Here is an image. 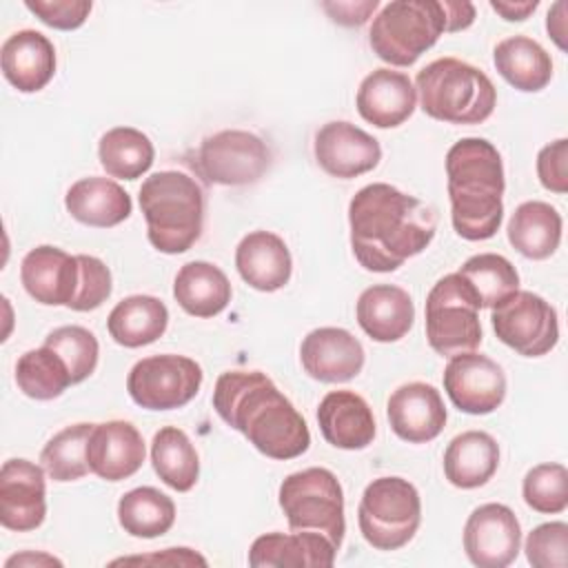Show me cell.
Here are the masks:
<instances>
[{"mask_svg": "<svg viewBox=\"0 0 568 568\" xmlns=\"http://www.w3.org/2000/svg\"><path fill=\"white\" fill-rule=\"evenodd\" d=\"M44 346L53 348L62 357L73 384L84 382L98 366L100 344L95 335L84 326H78V324L58 326L44 337Z\"/></svg>", "mask_w": 568, "mask_h": 568, "instance_id": "cell-39", "label": "cell"}, {"mask_svg": "<svg viewBox=\"0 0 568 568\" xmlns=\"http://www.w3.org/2000/svg\"><path fill=\"white\" fill-rule=\"evenodd\" d=\"M271 162V149L257 133L224 129L200 142L193 169L211 184L246 186L262 180Z\"/></svg>", "mask_w": 568, "mask_h": 568, "instance_id": "cell-10", "label": "cell"}, {"mask_svg": "<svg viewBox=\"0 0 568 568\" xmlns=\"http://www.w3.org/2000/svg\"><path fill=\"white\" fill-rule=\"evenodd\" d=\"M217 417L271 459H295L311 446V430L293 402L262 371H226L215 379Z\"/></svg>", "mask_w": 568, "mask_h": 568, "instance_id": "cell-2", "label": "cell"}, {"mask_svg": "<svg viewBox=\"0 0 568 568\" xmlns=\"http://www.w3.org/2000/svg\"><path fill=\"white\" fill-rule=\"evenodd\" d=\"M566 2L564 0H557L550 9H548V16H546V31L548 36L552 38V42L566 51L568 49V42H566Z\"/></svg>", "mask_w": 568, "mask_h": 568, "instance_id": "cell-48", "label": "cell"}, {"mask_svg": "<svg viewBox=\"0 0 568 568\" xmlns=\"http://www.w3.org/2000/svg\"><path fill=\"white\" fill-rule=\"evenodd\" d=\"M422 111L448 124H481L497 104L493 80L459 58H437L415 78Z\"/></svg>", "mask_w": 568, "mask_h": 568, "instance_id": "cell-5", "label": "cell"}, {"mask_svg": "<svg viewBox=\"0 0 568 568\" xmlns=\"http://www.w3.org/2000/svg\"><path fill=\"white\" fill-rule=\"evenodd\" d=\"M521 495L528 508L541 515L564 513L568 506V470L564 464L546 462L532 466L521 481Z\"/></svg>", "mask_w": 568, "mask_h": 568, "instance_id": "cell-40", "label": "cell"}, {"mask_svg": "<svg viewBox=\"0 0 568 568\" xmlns=\"http://www.w3.org/2000/svg\"><path fill=\"white\" fill-rule=\"evenodd\" d=\"M300 362L313 379L324 384H344L362 373L366 353L351 331L339 326H320L302 339Z\"/></svg>", "mask_w": 568, "mask_h": 568, "instance_id": "cell-17", "label": "cell"}, {"mask_svg": "<svg viewBox=\"0 0 568 568\" xmlns=\"http://www.w3.org/2000/svg\"><path fill=\"white\" fill-rule=\"evenodd\" d=\"M20 280L36 302L69 308L80 286L78 255H69L60 246L40 244L22 257Z\"/></svg>", "mask_w": 568, "mask_h": 568, "instance_id": "cell-20", "label": "cell"}, {"mask_svg": "<svg viewBox=\"0 0 568 568\" xmlns=\"http://www.w3.org/2000/svg\"><path fill=\"white\" fill-rule=\"evenodd\" d=\"M359 328L379 344L402 339L415 322V304L408 291L395 284H373L364 288L355 304Z\"/></svg>", "mask_w": 568, "mask_h": 568, "instance_id": "cell-26", "label": "cell"}, {"mask_svg": "<svg viewBox=\"0 0 568 568\" xmlns=\"http://www.w3.org/2000/svg\"><path fill=\"white\" fill-rule=\"evenodd\" d=\"M0 67L13 89L38 93L55 75V47L36 29H20L2 42Z\"/></svg>", "mask_w": 568, "mask_h": 568, "instance_id": "cell-22", "label": "cell"}, {"mask_svg": "<svg viewBox=\"0 0 568 568\" xmlns=\"http://www.w3.org/2000/svg\"><path fill=\"white\" fill-rule=\"evenodd\" d=\"M138 202L155 251L178 255L200 240L206 202L195 178L171 169L151 173L138 191Z\"/></svg>", "mask_w": 568, "mask_h": 568, "instance_id": "cell-4", "label": "cell"}, {"mask_svg": "<svg viewBox=\"0 0 568 568\" xmlns=\"http://www.w3.org/2000/svg\"><path fill=\"white\" fill-rule=\"evenodd\" d=\"M313 151L322 171L339 180L364 175L382 160L379 142L346 120L326 122L315 133Z\"/></svg>", "mask_w": 568, "mask_h": 568, "instance_id": "cell-16", "label": "cell"}, {"mask_svg": "<svg viewBox=\"0 0 568 568\" xmlns=\"http://www.w3.org/2000/svg\"><path fill=\"white\" fill-rule=\"evenodd\" d=\"M16 384L27 397L49 402L60 397L73 382L62 357L42 344L40 348H31L18 357Z\"/></svg>", "mask_w": 568, "mask_h": 568, "instance_id": "cell-36", "label": "cell"}, {"mask_svg": "<svg viewBox=\"0 0 568 568\" xmlns=\"http://www.w3.org/2000/svg\"><path fill=\"white\" fill-rule=\"evenodd\" d=\"M390 430L408 444L433 442L446 426L448 413L439 390L426 382L397 386L386 402Z\"/></svg>", "mask_w": 568, "mask_h": 568, "instance_id": "cell-18", "label": "cell"}, {"mask_svg": "<svg viewBox=\"0 0 568 568\" xmlns=\"http://www.w3.org/2000/svg\"><path fill=\"white\" fill-rule=\"evenodd\" d=\"M44 468L24 459H7L0 468V524L7 530L29 532L47 517Z\"/></svg>", "mask_w": 568, "mask_h": 568, "instance_id": "cell-15", "label": "cell"}, {"mask_svg": "<svg viewBox=\"0 0 568 568\" xmlns=\"http://www.w3.org/2000/svg\"><path fill=\"white\" fill-rule=\"evenodd\" d=\"M233 288L226 273L206 260H193L180 266L173 280V297L180 308L193 317H215L231 302Z\"/></svg>", "mask_w": 568, "mask_h": 568, "instance_id": "cell-29", "label": "cell"}, {"mask_svg": "<svg viewBox=\"0 0 568 568\" xmlns=\"http://www.w3.org/2000/svg\"><path fill=\"white\" fill-rule=\"evenodd\" d=\"M351 248L373 273L397 271L435 237L433 206L386 182L362 186L348 204Z\"/></svg>", "mask_w": 568, "mask_h": 568, "instance_id": "cell-1", "label": "cell"}, {"mask_svg": "<svg viewBox=\"0 0 568 568\" xmlns=\"http://www.w3.org/2000/svg\"><path fill=\"white\" fill-rule=\"evenodd\" d=\"M31 566V564H49V566H62V561L60 559H55V557H51V555H44V552H38V555H33V552H22V555H16V557H11V559H7V566Z\"/></svg>", "mask_w": 568, "mask_h": 568, "instance_id": "cell-50", "label": "cell"}, {"mask_svg": "<svg viewBox=\"0 0 568 568\" xmlns=\"http://www.w3.org/2000/svg\"><path fill=\"white\" fill-rule=\"evenodd\" d=\"M526 559L535 568H566L568 564V524L546 521L526 537Z\"/></svg>", "mask_w": 568, "mask_h": 568, "instance_id": "cell-41", "label": "cell"}, {"mask_svg": "<svg viewBox=\"0 0 568 568\" xmlns=\"http://www.w3.org/2000/svg\"><path fill=\"white\" fill-rule=\"evenodd\" d=\"M93 424L80 422L58 430L42 448L40 462L53 481H75L89 470L87 442Z\"/></svg>", "mask_w": 568, "mask_h": 568, "instance_id": "cell-38", "label": "cell"}, {"mask_svg": "<svg viewBox=\"0 0 568 568\" xmlns=\"http://www.w3.org/2000/svg\"><path fill=\"white\" fill-rule=\"evenodd\" d=\"M277 501L291 530L320 532L339 550L346 532L344 490L333 470L311 466L286 475Z\"/></svg>", "mask_w": 568, "mask_h": 568, "instance_id": "cell-7", "label": "cell"}, {"mask_svg": "<svg viewBox=\"0 0 568 568\" xmlns=\"http://www.w3.org/2000/svg\"><path fill=\"white\" fill-rule=\"evenodd\" d=\"M151 464L155 475L178 493H189L197 484L200 455L191 437L178 426H164L153 435Z\"/></svg>", "mask_w": 568, "mask_h": 568, "instance_id": "cell-33", "label": "cell"}, {"mask_svg": "<svg viewBox=\"0 0 568 568\" xmlns=\"http://www.w3.org/2000/svg\"><path fill=\"white\" fill-rule=\"evenodd\" d=\"M235 268L251 288L275 293L288 284L293 257L277 233L260 229L240 240L235 248Z\"/></svg>", "mask_w": 568, "mask_h": 568, "instance_id": "cell-25", "label": "cell"}, {"mask_svg": "<svg viewBox=\"0 0 568 568\" xmlns=\"http://www.w3.org/2000/svg\"><path fill=\"white\" fill-rule=\"evenodd\" d=\"M202 366L175 353L138 359L126 375L131 399L146 410H173L186 406L202 386Z\"/></svg>", "mask_w": 568, "mask_h": 568, "instance_id": "cell-11", "label": "cell"}, {"mask_svg": "<svg viewBox=\"0 0 568 568\" xmlns=\"http://www.w3.org/2000/svg\"><path fill=\"white\" fill-rule=\"evenodd\" d=\"M493 62L497 73L524 93H537L552 80V60L548 51L528 36H510L497 42Z\"/></svg>", "mask_w": 568, "mask_h": 568, "instance_id": "cell-32", "label": "cell"}, {"mask_svg": "<svg viewBox=\"0 0 568 568\" xmlns=\"http://www.w3.org/2000/svg\"><path fill=\"white\" fill-rule=\"evenodd\" d=\"M322 437L342 450H362L373 444L377 424L368 402L355 390H331L317 406Z\"/></svg>", "mask_w": 568, "mask_h": 568, "instance_id": "cell-23", "label": "cell"}, {"mask_svg": "<svg viewBox=\"0 0 568 568\" xmlns=\"http://www.w3.org/2000/svg\"><path fill=\"white\" fill-rule=\"evenodd\" d=\"M24 7L47 27L60 29V31H73L80 29L91 9V0H24Z\"/></svg>", "mask_w": 568, "mask_h": 568, "instance_id": "cell-43", "label": "cell"}, {"mask_svg": "<svg viewBox=\"0 0 568 568\" xmlns=\"http://www.w3.org/2000/svg\"><path fill=\"white\" fill-rule=\"evenodd\" d=\"M322 9L344 27H359L364 24L371 13L377 9V0H366V2H324Z\"/></svg>", "mask_w": 568, "mask_h": 568, "instance_id": "cell-46", "label": "cell"}, {"mask_svg": "<svg viewBox=\"0 0 568 568\" xmlns=\"http://www.w3.org/2000/svg\"><path fill=\"white\" fill-rule=\"evenodd\" d=\"M477 293L481 308H495L519 291V273L513 262L499 253H477L457 271Z\"/></svg>", "mask_w": 568, "mask_h": 568, "instance_id": "cell-37", "label": "cell"}, {"mask_svg": "<svg viewBox=\"0 0 568 568\" xmlns=\"http://www.w3.org/2000/svg\"><path fill=\"white\" fill-rule=\"evenodd\" d=\"M64 206L75 222L95 229L118 226L133 211L131 195L115 180L100 175L73 182L64 195Z\"/></svg>", "mask_w": 568, "mask_h": 568, "instance_id": "cell-27", "label": "cell"}, {"mask_svg": "<svg viewBox=\"0 0 568 568\" xmlns=\"http://www.w3.org/2000/svg\"><path fill=\"white\" fill-rule=\"evenodd\" d=\"M118 521L131 537L155 539L173 528L175 504L153 486H138L120 497Z\"/></svg>", "mask_w": 568, "mask_h": 568, "instance_id": "cell-34", "label": "cell"}, {"mask_svg": "<svg viewBox=\"0 0 568 568\" xmlns=\"http://www.w3.org/2000/svg\"><path fill=\"white\" fill-rule=\"evenodd\" d=\"M521 526L517 515L497 501L477 506L464 524V550L477 568H506L519 555Z\"/></svg>", "mask_w": 568, "mask_h": 568, "instance_id": "cell-14", "label": "cell"}, {"mask_svg": "<svg viewBox=\"0 0 568 568\" xmlns=\"http://www.w3.org/2000/svg\"><path fill=\"white\" fill-rule=\"evenodd\" d=\"M444 33H448L444 0H393L373 18L368 44L379 60L410 67Z\"/></svg>", "mask_w": 568, "mask_h": 568, "instance_id": "cell-6", "label": "cell"}, {"mask_svg": "<svg viewBox=\"0 0 568 568\" xmlns=\"http://www.w3.org/2000/svg\"><path fill=\"white\" fill-rule=\"evenodd\" d=\"M78 264H80V286L69 308L78 313L95 311L111 297V291H113L111 271L100 257L87 255V253L78 255Z\"/></svg>", "mask_w": 568, "mask_h": 568, "instance_id": "cell-42", "label": "cell"}, {"mask_svg": "<svg viewBox=\"0 0 568 568\" xmlns=\"http://www.w3.org/2000/svg\"><path fill=\"white\" fill-rule=\"evenodd\" d=\"M564 220L559 211L541 200L521 202L508 220L510 246L528 260H546L561 244Z\"/></svg>", "mask_w": 568, "mask_h": 568, "instance_id": "cell-30", "label": "cell"}, {"mask_svg": "<svg viewBox=\"0 0 568 568\" xmlns=\"http://www.w3.org/2000/svg\"><path fill=\"white\" fill-rule=\"evenodd\" d=\"M169 326V308L155 295H129L120 300L109 317L106 328L115 344L124 348L149 346L164 335Z\"/></svg>", "mask_w": 568, "mask_h": 568, "instance_id": "cell-31", "label": "cell"}, {"mask_svg": "<svg viewBox=\"0 0 568 568\" xmlns=\"http://www.w3.org/2000/svg\"><path fill=\"white\" fill-rule=\"evenodd\" d=\"M506 373L484 353H459L448 357L444 366V390L468 415H488L497 410L506 399Z\"/></svg>", "mask_w": 568, "mask_h": 568, "instance_id": "cell-13", "label": "cell"}, {"mask_svg": "<svg viewBox=\"0 0 568 568\" xmlns=\"http://www.w3.org/2000/svg\"><path fill=\"white\" fill-rule=\"evenodd\" d=\"M359 532L375 550H399L422 524V499L417 488L397 475L373 479L357 506Z\"/></svg>", "mask_w": 568, "mask_h": 568, "instance_id": "cell-8", "label": "cell"}, {"mask_svg": "<svg viewBox=\"0 0 568 568\" xmlns=\"http://www.w3.org/2000/svg\"><path fill=\"white\" fill-rule=\"evenodd\" d=\"M537 178L546 191L566 193L568 191V140L559 138L537 153Z\"/></svg>", "mask_w": 568, "mask_h": 568, "instance_id": "cell-44", "label": "cell"}, {"mask_svg": "<svg viewBox=\"0 0 568 568\" xmlns=\"http://www.w3.org/2000/svg\"><path fill=\"white\" fill-rule=\"evenodd\" d=\"M446 9V22H448V33L464 31L475 22V4L473 2H462V0H444Z\"/></svg>", "mask_w": 568, "mask_h": 568, "instance_id": "cell-47", "label": "cell"}, {"mask_svg": "<svg viewBox=\"0 0 568 568\" xmlns=\"http://www.w3.org/2000/svg\"><path fill=\"white\" fill-rule=\"evenodd\" d=\"M337 548L320 532L293 530L260 535L248 548L255 568H331Z\"/></svg>", "mask_w": 568, "mask_h": 568, "instance_id": "cell-24", "label": "cell"}, {"mask_svg": "<svg viewBox=\"0 0 568 568\" xmlns=\"http://www.w3.org/2000/svg\"><path fill=\"white\" fill-rule=\"evenodd\" d=\"M537 7H539L537 0H524V2L490 0V9L497 11V13H499L504 20H508V22H521V20H526Z\"/></svg>", "mask_w": 568, "mask_h": 568, "instance_id": "cell-49", "label": "cell"}, {"mask_svg": "<svg viewBox=\"0 0 568 568\" xmlns=\"http://www.w3.org/2000/svg\"><path fill=\"white\" fill-rule=\"evenodd\" d=\"M113 564H153V566H206V559L191 548H164L155 555H135L122 557Z\"/></svg>", "mask_w": 568, "mask_h": 568, "instance_id": "cell-45", "label": "cell"}, {"mask_svg": "<svg viewBox=\"0 0 568 568\" xmlns=\"http://www.w3.org/2000/svg\"><path fill=\"white\" fill-rule=\"evenodd\" d=\"M499 468V444L486 430H464L444 450V475L462 490H473L493 479Z\"/></svg>", "mask_w": 568, "mask_h": 568, "instance_id": "cell-28", "label": "cell"}, {"mask_svg": "<svg viewBox=\"0 0 568 568\" xmlns=\"http://www.w3.org/2000/svg\"><path fill=\"white\" fill-rule=\"evenodd\" d=\"M146 457L142 433L126 419L93 424L87 442V464L104 481H122L135 475Z\"/></svg>", "mask_w": 568, "mask_h": 568, "instance_id": "cell-19", "label": "cell"}, {"mask_svg": "<svg viewBox=\"0 0 568 568\" xmlns=\"http://www.w3.org/2000/svg\"><path fill=\"white\" fill-rule=\"evenodd\" d=\"M355 106L368 124L377 129H395L413 115L417 91L406 73L382 67L359 82Z\"/></svg>", "mask_w": 568, "mask_h": 568, "instance_id": "cell-21", "label": "cell"}, {"mask_svg": "<svg viewBox=\"0 0 568 568\" xmlns=\"http://www.w3.org/2000/svg\"><path fill=\"white\" fill-rule=\"evenodd\" d=\"M481 302L455 271L439 277L426 295V339L442 357L475 351L481 344Z\"/></svg>", "mask_w": 568, "mask_h": 568, "instance_id": "cell-9", "label": "cell"}, {"mask_svg": "<svg viewBox=\"0 0 568 568\" xmlns=\"http://www.w3.org/2000/svg\"><path fill=\"white\" fill-rule=\"evenodd\" d=\"M98 160L106 175L118 180L142 178L153 160L155 149L146 133L135 126H113L98 142Z\"/></svg>", "mask_w": 568, "mask_h": 568, "instance_id": "cell-35", "label": "cell"}, {"mask_svg": "<svg viewBox=\"0 0 568 568\" xmlns=\"http://www.w3.org/2000/svg\"><path fill=\"white\" fill-rule=\"evenodd\" d=\"M490 311L497 339L524 357H541L559 342L555 306L532 291H515Z\"/></svg>", "mask_w": 568, "mask_h": 568, "instance_id": "cell-12", "label": "cell"}, {"mask_svg": "<svg viewBox=\"0 0 568 568\" xmlns=\"http://www.w3.org/2000/svg\"><path fill=\"white\" fill-rule=\"evenodd\" d=\"M450 220L468 242L490 240L504 220V162L486 138H462L446 153Z\"/></svg>", "mask_w": 568, "mask_h": 568, "instance_id": "cell-3", "label": "cell"}]
</instances>
